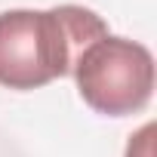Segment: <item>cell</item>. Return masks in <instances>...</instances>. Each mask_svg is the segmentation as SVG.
I'll return each instance as SVG.
<instances>
[{
	"label": "cell",
	"instance_id": "1",
	"mask_svg": "<svg viewBox=\"0 0 157 157\" xmlns=\"http://www.w3.org/2000/svg\"><path fill=\"white\" fill-rule=\"evenodd\" d=\"M105 34L108 25L77 3L0 13V86L40 90L68 77L83 49Z\"/></svg>",
	"mask_w": 157,
	"mask_h": 157
},
{
	"label": "cell",
	"instance_id": "2",
	"mask_svg": "<svg viewBox=\"0 0 157 157\" xmlns=\"http://www.w3.org/2000/svg\"><path fill=\"white\" fill-rule=\"evenodd\" d=\"M71 74L80 99L105 117L139 114L154 93L151 49L117 34H105L90 43Z\"/></svg>",
	"mask_w": 157,
	"mask_h": 157
},
{
	"label": "cell",
	"instance_id": "3",
	"mask_svg": "<svg viewBox=\"0 0 157 157\" xmlns=\"http://www.w3.org/2000/svg\"><path fill=\"white\" fill-rule=\"evenodd\" d=\"M126 157H154V123H145L136 136H129Z\"/></svg>",
	"mask_w": 157,
	"mask_h": 157
}]
</instances>
